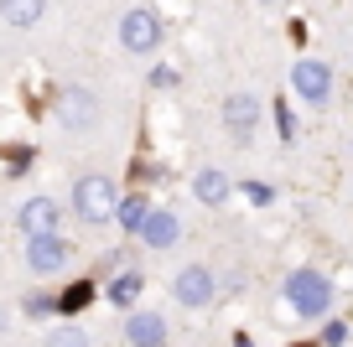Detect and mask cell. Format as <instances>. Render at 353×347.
<instances>
[{
    "label": "cell",
    "mask_w": 353,
    "mask_h": 347,
    "mask_svg": "<svg viewBox=\"0 0 353 347\" xmlns=\"http://www.w3.org/2000/svg\"><path fill=\"white\" fill-rule=\"evenodd\" d=\"M114 202H120V192H114L110 176H78V187H73V213L83 218V223H110V218H114Z\"/></svg>",
    "instance_id": "obj_1"
},
{
    "label": "cell",
    "mask_w": 353,
    "mask_h": 347,
    "mask_svg": "<svg viewBox=\"0 0 353 347\" xmlns=\"http://www.w3.org/2000/svg\"><path fill=\"white\" fill-rule=\"evenodd\" d=\"M286 295H291V311L296 316H322L332 306V285L322 280L317 270H296L286 280Z\"/></svg>",
    "instance_id": "obj_2"
},
{
    "label": "cell",
    "mask_w": 353,
    "mask_h": 347,
    "mask_svg": "<svg viewBox=\"0 0 353 347\" xmlns=\"http://www.w3.org/2000/svg\"><path fill=\"white\" fill-rule=\"evenodd\" d=\"M291 88H296L301 98H307V104H327L332 98V67L327 63H317V57H301L296 67H291Z\"/></svg>",
    "instance_id": "obj_3"
},
{
    "label": "cell",
    "mask_w": 353,
    "mask_h": 347,
    "mask_svg": "<svg viewBox=\"0 0 353 347\" xmlns=\"http://www.w3.org/2000/svg\"><path fill=\"white\" fill-rule=\"evenodd\" d=\"M57 114H63L68 130H94V120H99V98L88 94V88H63V94H57Z\"/></svg>",
    "instance_id": "obj_4"
},
{
    "label": "cell",
    "mask_w": 353,
    "mask_h": 347,
    "mask_svg": "<svg viewBox=\"0 0 353 347\" xmlns=\"http://www.w3.org/2000/svg\"><path fill=\"white\" fill-rule=\"evenodd\" d=\"M68 244L57 239V233H32V239H26V264H32L37 275H57L68 264Z\"/></svg>",
    "instance_id": "obj_5"
},
{
    "label": "cell",
    "mask_w": 353,
    "mask_h": 347,
    "mask_svg": "<svg viewBox=\"0 0 353 347\" xmlns=\"http://www.w3.org/2000/svg\"><path fill=\"white\" fill-rule=\"evenodd\" d=\"M172 295L188 306V311H203V306H213V275L203 270V264H188V270L176 275Z\"/></svg>",
    "instance_id": "obj_6"
},
{
    "label": "cell",
    "mask_w": 353,
    "mask_h": 347,
    "mask_svg": "<svg viewBox=\"0 0 353 347\" xmlns=\"http://www.w3.org/2000/svg\"><path fill=\"white\" fill-rule=\"evenodd\" d=\"M120 42H125V52H151V47L161 42V21H156L151 11H125Z\"/></svg>",
    "instance_id": "obj_7"
},
{
    "label": "cell",
    "mask_w": 353,
    "mask_h": 347,
    "mask_svg": "<svg viewBox=\"0 0 353 347\" xmlns=\"http://www.w3.org/2000/svg\"><path fill=\"white\" fill-rule=\"evenodd\" d=\"M57 223H63V207L52 202V197H32V202L21 207V233L32 239V233H57Z\"/></svg>",
    "instance_id": "obj_8"
},
{
    "label": "cell",
    "mask_w": 353,
    "mask_h": 347,
    "mask_svg": "<svg viewBox=\"0 0 353 347\" xmlns=\"http://www.w3.org/2000/svg\"><path fill=\"white\" fill-rule=\"evenodd\" d=\"M254 120H260V104H254L250 94H234V98H223V125H229L239 140H250L254 135Z\"/></svg>",
    "instance_id": "obj_9"
},
{
    "label": "cell",
    "mask_w": 353,
    "mask_h": 347,
    "mask_svg": "<svg viewBox=\"0 0 353 347\" xmlns=\"http://www.w3.org/2000/svg\"><path fill=\"white\" fill-rule=\"evenodd\" d=\"M125 337H130V347H166V322L156 311H135Z\"/></svg>",
    "instance_id": "obj_10"
},
{
    "label": "cell",
    "mask_w": 353,
    "mask_h": 347,
    "mask_svg": "<svg viewBox=\"0 0 353 347\" xmlns=\"http://www.w3.org/2000/svg\"><path fill=\"white\" fill-rule=\"evenodd\" d=\"M141 239L151 244V249H172V244H176V218L151 207V213H145V223H141Z\"/></svg>",
    "instance_id": "obj_11"
},
{
    "label": "cell",
    "mask_w": 353,
    "mask_h": 347,
    "mask_svg": "<svg viewBox=\"0 0 353 347\" xmlns=\"http://www.w3.org/2000/svg\"><path fill=\"white\" fill-rule=\"evenodd\" d=\"M192 197H198V202H208V207H219L223 197H229V176L213 171V166H203V171L192 176Z\"/></svg>",
    "instance_id": "obj_12"
},
{
    "label": "cell",
    "mask_w": 353,
    "mask_h": 347,
    "mask_svg": "<svg viewBox=\"0 0 353 347\" xmlns=\"http://www.w3.org/2000/svg\"><path fill=\"white\" fill-rule=\"evenodd\" d=\"M47 11V0H0V16H6V26H37Z\"/></svg>",
    "instance_id": "obj_13"
},
{
    "label": "cell",
    "mask_w": 353,
    "mask_h": 347,
    "mask_svg": "<svg viewBox=\"0 0 353 347\" xmlns=\"http://www.w3.org/2000/svg\"><path fill=\"white\" fill-rule=\"evenodd\" d=\"M145 213L151 207L141 202V197H130V202H114V223L125 228V233H141V223H145Z\"/></svg>",
    "instance_id": "obj_14"
},
{
    "label": "cell",
    "mask_w": 353,
    "mask_h": 347,
    "mask_svg": "<svg viewBox=\"0 0 353 347\" xmlns=\"http://www.w3.org/2000/svg\"><path fill=\"white\" fill-rule=\"evenodd\" d=\"M88 301H94V285H88V280H78V285H68V291L57 295V311H83Z\"/></svg>",
    "instance_id": "obj_15"
},
{
    "label": "cell",
    "mask_w": 353,
    "mask_h": 347,
    "mask_svg": "<svg viewBox=\"0 0 353 347\" xmlns=\"http://www.w3.org/2000/svg\"><path fill=\"white\" fill-rule=\"evenodd\" d=\"M135 295H141V275H120V280L110 285V301L114 306H135Z\"/></svg>",
    "instance_id": "obj_16"
},
{
    "label": "cell",
    "mask_w": 353,
    "mask_h": 347,
    "mask_svg": "<svg viewBox=\"0 0 353 347\" xmlns=\"http://www.w3.org/2000/svg\"><path fill=\"white\" fill-rule=\"evenodd\" d=\"M47 347H88V332H78V326H57V332L47 337Z\"/></svg>",
    "instance_id": "obj_17"
},
{
    "label": "cell",
    "mask_w": 353,
    "mask_h": 347,
    "mask_svg": "<svg viewBox=\"0 0 353 347\" xmlns=\"http://www.w3.org/2000/svg\"><path fill=\"white\" fill-rule=\"evenodd\" d=\"M57 311V295H26V316H52Z\"/></svg>",
    "instance_id": "obj_18"
},
{
    "label": "cell",
    "mask_w": 353,
    "mask_h": 347,
    "mask_svg": "<svg viewBox=\"0 0 353 347\" xmlns=\"http://www.w3.org/2000/svg\"><path fill=\"white\" fill-rule=\"evenodd\" d=\"M322 342H327V347H343V342H348V326H343V322H332V326H327V337H322Z\"/></svg>",
    "instance_id": "obj_19"
},
{
    "label": "cell",
    "mask_w": 353,
    "mask_h": 347,
    "mask_svg": "<svg viewBox=\"0 0 353 347\" xmlns=\"http://www.w3.org/2000/svg\"><path fill=\"white\" fill-rule=\"evenodd\" d=\"M276 125H281V135H296V125H291V114L281 104H276Z\"/></svg>",
    "instance_id": "obj_20"
},
{
    "label": "cell",
    "mask_w": 353,
    "mask_h": 347,
    "mask_svg": "<svg viewBox=\"0 0 353 347\" xmlns=\"http://www.w3.org/2000/svg\"><path fill=\"white\" fill-rule=\"evenodd\" d=\"M0 332H6V311H0Z\"/></svg>",
    "instance_id": "obj_21"
},
{
    "label": "cell",
    "mask_w": 353,
    "mask_h": 347,
    "mask_svg": "<svg viewBox=\"0 0 353 347\" xmlns=\"http://www.w3.org/2000/svg\"><path fill=\"white\" fill-rule=\"evenodd\" d=\"M260 6H276V0H260Z\"/></svg>",
    "instance_id": "obj_22"
}]
</instances>
